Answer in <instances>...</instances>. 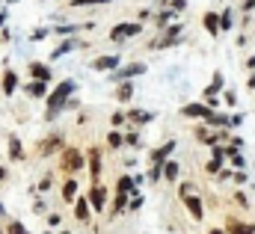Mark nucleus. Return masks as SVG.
<instances>
[{"label": "nucleus", "instance_id": "cd10ccee", "mask_svg": "<svg viewBox=\"0 0 255 234\" xmlns=\"http://www.w3.org/2000/svg\"><path fill=\"white\" fill-rule=\"evenodd\" d=\"M217 24H220V30L226 33V30L232 27V12H223V15H217Z\"/></svg>", "mask_w": 255, "mask_h": 234}, {"label": "nucleus", "instance_id": "4be33fe9", "mask_svg": "<svg viewBox=\"0 0 255 234\" xmlns=\"http://www.w3.org/2000/svg\"><path fill=\"white\" fill-rule=\"evenodd\" d=\"M128 119H134L137 125H146V122H152V119H154V113H146V110H131V113H128Z\"/></svg>", "mask_w": 255, "mask_h": 234}, {"label": "nucleus", "instance_id": "39448f33", "mask_svg": "<svg viewBox=\"0 0 255 234\" xmlns=\"http://www.w3.org/2000/svg\"><path fill=\"white\" fill-rule=\"evenodd\" d=\"M86 202H89V211H104V202H107V193H104V190H101V187L95 184Z\"/></svg>", "mask_w": 255, "mask_h": 234}, {"label": "nucleus", "instance_id": "bb28decb", "mask_svg": "<svg viewBox=\"0 0 255 234\" xmlns=\"http://www.w3.org/2000/svg\"><path fill=\"white\" fill-rule=\"evenodd\" d=\"M229 229H232V234H253V232H255L250 223H247V226H244V223H232Z\"/></svg>", "mask_w": 255, "mask_h": 234}, {"label": "nucleus", "instance_id": "393cba45", "mask_svg": "<svg viewBox=\"0 0 255 234\" xmlns=\"http://www.w3.org/2000/svg\"><path fill=\"white\" fill-rule=\"evenodd\" d=\"M131 95H134V86H131V83H122V86H119V92H116V98H119V101H131Z\"/></svg>", "mask_w": 255, "mask_h": 234}, {"label": "nucleus", "instance_id": "58836bf2", "mask_svg": "<svg viewBox=\"0 0 255 234\" xmlns=\"http://www.w3.org/2000/svg\"><path fill=\"white\" fill-rule=\"evenodd\" d=\"M160 169H163V166H154V169L149 172V178H152V181H160Z\"/></svg>", "mask_w": 255, "mask_h": 234}, {"label": "nucleus", "instance_id": "dca6fc26", "mask_svg": "<svg viewBox=\"0 0 255 234\" xmlns=\"http://www.w3.org/2000/svg\"><path fill=\"white\" fill-rule=\"evenodd\" d=\"M77 190H80V184H77L74 178H68V181L62 184V199H65V202H74V199H77Z\"/></svg>", "mask_w": 255, "mask_h": 234}, {"label": "nucleus", "instance_id": "20e7f679", "mask_svg": "<svg viewBox=\"0 0 255 234\" xmlns=\"http://www.w3.org/2000/svg\"><path fill=\"white\" fill-rule=\"evenodd\" d=\"M172 151H175V140H169V142H163L160 148H154V151H152V163H154V166H163Z\"/></svg>", "mask_w": 255, "mask_h": 234}, {"label": "nucleus", "instance_id": "a211bd4d", "mask_svg": "<svg viewBox=\"0 0 255 234\" xmlns=\"http://www.w3.org/2000/svg\"><path fill=\"white\" fill-rule=\"evenodd\" d=\"M74 217H77L80 223L89 220V202H86V199H74Z\"/></svg>", "mask_w": 255, "mask_h": 234}, {"label": "nucleus", "instance_id": "412c9836", "mask_svg": "<svg viewBox=\"0 0 255 234\" xmlns=\"http://www.w3.org/2000/svg\"><path fill=\"white\" fill-rule=\"evenodd\" d=\"M217 92H223V74H220V71L214 74V80H211V86L205 89V95H208V98H214Z\"/></svg>", "mask_w": 255, "mask_h": 234}, {"label": "nucleus", "instance_id": "37998d69", "mask_svg": "<svg viewBox=\"0 0 255 234\" xmlns=\"http://www.w3.org/2000/svg\"><path fill=\"white\" fill-rule=\"evenodd\" d=\"M125 122V113H113V125H122Z\"/></svg>", "mask_w": 255, "mask_h": 234}, {"label": "nucleus", "instance_id": "c85d7f7f", "mask_svg": "<svg viewBox=\"0 0 255 234\" xmlns=\"http://www.w3.org/2000/svg\"><path fill=\"white\" fill-rule=\"evenodd\" d=\"M226 122H229L226 116H220V113H214V110H211V116H208V125H226Z\"/></svg>", "mask_w": 255, "mask_h": 234}, {"label": "nucleus", "instance_id": "7ed1b4c3", "mask_svg": "<svg viewBox=\"0 0 255 234\" xmlns=\"http://www.w3.org/2000/svg\"><path fill=\"white\" fill-rule=\"evenodd\" d=\"M83 166V154L77 151V148H65V154H62V169L65 172H77Z\"/></svg>", "mask_w": 255, "mask_h": 234}, {"label": "nucleus", "instance_id": "c9c22d12", "mask_svg": "<svg viewBox=\"0 0 255 234\" xmlns=\"http://www.w3.org/2000/svg\"><path fill=\"white\" fill-rule=\"evenodd\" d=\"M187 196H193V184H181V199H187Z\"/></svg>", "mask_w": 255, "mask_h": 234}, {"label": "nucleus", "instance_id": "473e14b6", "mask_svg": "<svg viewBox=\"0 0 255 234\" xmlns=\"http://www.w3.org/2000/svg\"><path fill=\"white\" fill-rule=\"evenodd\" d=\"M125 205H128V196H116V205H113V211H125Z\"/></svg>", "mask_w": 255, "mask_h": 234}, {"label": "nucleus", "instance_id": "5701e85b", "mask_svg": "<svg viewBox=\"0 0 255 234\" xmlns=\"http://www.w3.org/2000/svg\"><path fill=\"white\" fill-rule=\"evenodd\" d=\"M134 190H137L134 178H131V175H122V178H119V193H122V196H128V193H134Z\"/></svg>", "mask_w": 255, "mask_h": 234}, {"label": "nucleus", "instance_id": "a18cd8bd", "mask_svg": "<svg viewBox=\"0 0 255 234\" xmlns=\"http://www.w3.org/2000/svg\"><path fill=\"white\" fill-rule=\"evenodd\" d=\"M3 24H6V12H0V27H3Z\"/></svg>", "mask_w": 255, "mask_h": 234}, {"label": "nucleus", "instance_id": "b1692460", "mask_svg": "<svg viewBox=\"0 0 255 234\" xmlns=\"http://www.w3.org/2000/svg\"><path fill=\"white\" fill-rule=\"evenodd\" d=\"M205 30H208L211 36H217V33H220V24H217V12H208V15H205Z\"/></svg>", "mask_w": 255, "mask_h": 234}, {"label": "nucleus", "instance_id": "72a5a7b5", "mask_svg": "<svg viewBox=\"0 0 255 234\" xmlns=\"http://www.w3.org/2000/svg\"><path fill=\"white\" fill-rule=\"evenodd\" d=\"M172 18H175V12H163V15H160V18H157V24H160V27H163V24H169V21H172Z\"/></svg>", "mask_w": 255, "mask_h": 234}, {"label": "nucleus", "instance_id": "8fccbe9b", "mask_svg": "<svg viewBox=\"0 0 255 234\" xmlns=\"http://www.w3.org/2000/svg\"><path fill=\"white\" fill-rule=\"evenodd\" d=\"M62 234H68V232H62Z\"/></svg>", "mask_w": 255, "mask_h": 234}, {"label": "nucleus", "instance_id": "f8f14e48", "mask_svg": "<svg viewBox=\"0 0 255 234\" xmlns=\"http://www.w3.org/2000/svg\"><path fill=\"white\" fill-rule=\"evenodd\" d=\"M56 148H62V134H51L42 145V154H53Z\"/></svg>", "mask_w": 255, "mask_h": 234}, {"label": "nucleus", "instance_id": "e433bc0d", "mask_svg": "<svg viewBox=\"0 0 255 234\" xmlns=\"http://www.w3.org/2000/svg\"><path fill=\"white\" fill-rule=\"evenodd\" d=\"M125 142H128V145H137V142H140V137H137V134H125Z\"/></svg>", "mask_w": 255, "mask_h": 234}, {"label": "nucleus", "instance_id": "f257e3e1", "mask_svg": "<svg viewBox=\"0 0 255 234\" xmlns=\"http://www.w3.org/2000/svg\"><path fill=\"white\" fill-rule=\"evenodd\" d=\"M77 89V83L74 80H62V83H56V89L48 95V119H53V116H59V110L65 107V101L71 98V92Z\"/></svg>", "mask_w": 255, "mask_h": 234}, {"label": "nucleus", "instance_id": "7c9ffc66", "mask_svg": "<svg viewBox=\"0 0 255 234\" xmlns=\"http://www.w3.org/2000/svg\"><path fill=\"white\" fill-rule=\"evenodd\" d=\"M6 232H9V234H30L21 223H9V226H6Z\"/></svg>", "mask_w": 255, "mask_h": 234}, {"label": "nucleus", "instance_id": "f03ea898", "mask_svg": "<svg viewBox=\"0 0 255 234\" xmlns=\"http://www.w3.org/2000/svg\"><path fill=\"white\" fill-rule=\"evenodd\" d=\"M140 30H143L140 24H119V27H113V30H110V39H113V42H122V39H134V36H137Z\"/></svg>", "mask_w": 255, "mask_h": 234}, {"label": "nucleus", "instance_id": "1a4fd4ad", "mask_svg": "<svg viewBox=\"0 0 255 234\" xmlns=\"http://www.w3.org/2000/svg\"><path fill=\"white\" fill-rule=\"evenodd\" d=\"M89 172H92V181L98 184V178H101V151L98 148L89 151Z\"/></svg>", "mask_w": 255, "mask_h": 234}, {"label": "nucleus", "instance_id": "423d86ee", "mask_svg": "<svg viewBox=\"0 0 255 234\" xmlns=\"http://www.w3.org/2000/svg\"><path fill=\"white\" fill-rule=\"evenodd\" d=\"M181 113L190 116V119H208V116H211V107H205V104H187Z\"/></svg>", "mask_w": 255, "mask_h": 234}, {"label": "nucleus", "instance_id": "c756f323", "mask_svg": "<svg viewBox=\"0 0 255 234\" xmlns=\"http://www.w3.org/2000/svg\"><path fill=\"white\" fill-rule=\"evenodd\" d=\"M101 3H110V0H71V6H101Z\"/></svg>", "mask_w": 255, "mask_h": 234}, {"label": "nucleus", "instance_id": "de8ad7c7", "mask_svg": "<svg viewBox=\"0 0 255 234\" xmlns=\"http://www.w3.org/2000/svg\"><path fill=\"white\" fill-rule=\"evenodd\" d=\"M208 234H223V229H211Z\"/></svg>", "mask_w": 255, "mask_h": 234}, {"label": "nucleus", "instance_id": "6ab92c4d", "mask_svg": "<svg viewBox=\"0 0 255 234\" xmlns=\"http://www.w3.org/2000/svg\"><path fill=\"white\" fill-rule=\"evenodd\" d=\"M9 157H12V160H21V157H24V151H21V140H18L15 134H9Z\"/></svg>", "mask_w": 255, "mask_h": 234}, {"label": "nucleus", "instance_id": "ddd939ff", "mask_svg": "<svg viewBox=\"0 0 255 234\" xmlns=\"http://www.w3.org/2000/svg\"><path fill=\"white\" fill-rule=\"evenodd\" d=\"M184 205H187V211H190V217H196V220H202V214H205V211H202V199H199V196H187V199H184Z\"/></svg>", "mask_w": 255, "mask_h": 234}, {"label": "nucleus", "instance_id": "ea45409f", "mask_svg": "<svg viewBox=\"0 0 255 234\" xmlns=\"http://www.w3.org/2000/svg\"><path fill=\"white\" fill-rule=\"evenodd\" d=\"M140 208H143V199H140V196H134V199H131V211H140Z\"/></svg>", "mask_w": 255, "mask_h": 234}, {"label": "nucleus", "instance_id": "9b49d317", "mask_svg": "<svg viewBox=\"0 0 255 234\" xmlns=\"http://www.w3.org/2000/svg\"><path fill=\"white\" fill-rule=\"evenodd\" d=\"M24 89H27V95H30V98H48V83H39V80H30V83H27Z\"/></svg>", "mask_w": 255, "mask_h": 234}, {"label": "nucleus", "instance_id": "9d476101", "mask_svg": "<svg viewBox=\"0 0 255 234\" xmlns=\"http://www.w3.org/2000/svg\"><path fill=\"white\" fill-rule=\"evenodd\" d=\"M146 71V65L143 62H134V65H128V68H119L116 71V80H128V77H137V74H143Z\"/></svg>", "mask_w": 255, "mask_h": 234}, {"label": "nucleus", "instance_id": "c03bdc74", "mask_svg": "<svg viewBox=\"0 0 255 234\" xmlns=\"http://www.w3.org/2000/svg\"><path fill=\"white\" fill-rule=\"evenodd\" d=\"M247 68H255V56H250V62H247Z\"/></svg>", "mask_w": 255, "mask_h": 234}, {"label": "nucleus", "instance_id": "4c0bfd02", "mask_svg": "<svg viewBox=\"0 0 255 234\" xmlns=\"http://www.w3.org/2000/svg\"><path fill=\"white\" fill-rule=\"evenodd\" d=\"M220 169H223V163H220V160H211V163H208V172H220Z\"/></svg>", "mask_w": 255, "mask_h": 234}, {"label": "nucleus", "instance_id": "0eeeda50", "mask_svg": "<svg viewBox=\"0 0 255 234\" xmlns=\"http://www.w3.org/2000/svg\"><path fill=\"white\" fill-rule=\"evenodd\" d=\"M74 47H80V42H77V39H65L62 45H56V47L51 50V59H59V56H65L68 50H74Z\"/></svg>", "mask_w": 255, "mask_h": 234}, {"label": "nucleus", "instance_id": "49530a36", "mask_svg": "<svg viewBox=\"0 0 255 234\" xmlns=\"http://www.w3.org/2000/svg\"><path fill=\"white\" fill-rule=\"evenodd\" d=\"M0 181H6V169L3 166H0Z\"/></svg>", "mask_w": 255, "mask_h": 234}, {"label": "nucleus", "instance_id": "f3484780", "mask_svg": "<svg viewBox=\"0 0 255 234\" xmlns=\"http://www.w3.org/2000/svg\"><path fill=\"white\" fill-rule=\"evenodd\" d=\"M15 89H18V74H15V71L9 68V71L3 74V92H6V95H12Z\"/></svg>", "mask_w": 255, "mask_h": 234}, {"label": "nucleus", "instance_id": "a19ab883", "mask_svg": "<svg viewBox=\"0 0 255 234\" xmlns=\"http://www.w3.org/2000/svg\"><path fill=\"white\" fill-rule=\"evenodd\" d=\"M169 6H172V9H184L187 3H184V0H169Z\"/></svg>", "mask_w": 255, "mask_h": 234}, {"label": "nucleus", "instance_id": "2eb2a0df", "mask_svg": "<svg viewBox=\"0 0 255 234\" xmlns=\"http://www.w3.org/2000/svg\"><path fill=\"white\" fill-rule=\"evenodd\" d=\"M30 74H33V80H39V83H48V80H51V71H48L42 62H33V65H30Z\"/></svg>", "mask_w": 255, "mask_h": 234}, {"label": "nucleus", "instance_id": "6e6552de", "mask_svg": "<svg viewBox=\"0 0 255 234\" xmlns=\"http://www.w3.org/2000/svg\"><path fill=\"white\" fill-rule=\"evenodd\" d=\"M116 65H119V56H113V53H110V56H98V59L92 62L95 71H113Z\"/></svg>", "mask_w": 255, "mask_h": 234}, {"label": "nucleus", "instance_id": "09e8293b", "mask_svg": "<svg viewBox=\"0 0 255 234\" xmlns=\"http://www.w3.org/2000/svg\"><path fill=\"white\" fill-rule=\"evenodd\" d=\"M0 214H3V205H0Z\"/></svg>", "mask_w": 255, "mask_h": 234}, {"label": "nucleus", "instance_id": "79ce46f5", "mask_svg": "<svg viewBox=\"0 0 255 234\" xmlns=\"http://www.w3.org/2000/svg\"><path fill=\"white\" fill-rule=\"evenodd\" d=\"M77 27H56V33H62V36H68V33H74Z\"/></svg>", "mask_w": 255, "mask_h": 234}, {"label": "nucleus", "instance_id": "4468645a", "mask_svg": "<svg viewBox=\"0 0 255 234\" xmlns=\"http://www.w3.org/2000/svg\"><path fill=\"white\" fill-rule=\"evenodd\" d=\"M181 36V24H175V27H169L166 30V36H163V42H157L154 47H169V45H175V39Z\"/></svg>", "mask_w": 255, "mask_h": 234}, {"label": "nucleus", "instance_id": "2f4dec72", "mask_svg": "<svg viewBox=\"0 0 255 234\" xmlns=\"http://www.w3.org/2000/svg\"><path fill=\"white\" fill-rule=\"evenodd\" d=\"M211 160H220V163H223V160H226V148H223V145H214V157H211Z\"/></svg>", "mask_w": 255, "mask_h": 234}, {"label": "nucleus", "instance_id": "aec40b11", "mask_svg": "<svg viewBox=\"0 0 255 234\" xmlns=\"http://www.w3.org/2000/svg\"><path fill=\"white\" fill-rule=\"evenodd\" d=\"M160 178L175 181V178H178V163H175V160H166V163H163V169H160Z\"/></svg>", "mask_w": 255, "mask_h": 234}, {"label": "nucleus", "instance_id": "a878e982", "mask_svg": "<svg viewBox=\"0 0 255 234\" xmlns=\"http://www.w3.org/2000/svg\"><path fill=\"white\" fill-rule=\"evenodd\" d=\"M107 142H110V148H119V145L125 142V134H119V131H110V134H107Z\"/></svg>", "mask_w": 255, "mask_h": 234}, {"label": "nucleus", "instance_id": "f704fd0d", "mask_svg": "<svg viewBox=\"0 0 255 234\" xmlns=\"http://www.w3.org/2000/svg\"><path fill=\"white\" fill-rule=\"evenodd\" d=\"M232 163H235V166H238V169H244V166H247V160H244V157H241V154H232Z\"/></svg>", "mask_w": 255, "mask_h": 234}]
</instances>
